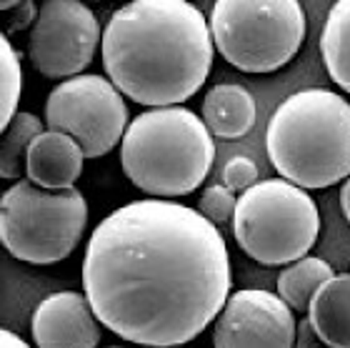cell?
<instances>
[{
  "instance_id": "obj_18",
  "label": "cell",
  "mask_w": 350,
  "mask_h": 348,
  "mask_svg": "<svg viewBox=\"0 0 350 348\" xmlns=\"http://www.w3.org/2000/svg\"><path fill=\"white\" fill-rule=\"evenodd\" d=\"M23 88V73H21V58L15 48L10 45L8 36H0V128L5 131L10 121L18 116V101H21Z\"/></svg>"
},
{
  "instance_id": "obj_7",
  "label": "cell",
  "mask_w": 350,
  "mask_h": 348,
  "mask_svg": "<svg viewBox=\"0 0 350 348\" xmlns=\"http://www.w3.org/2000/svg\"><path fill=\"white\" fill-rule=\"evenodd\" d=\"M215 51L243 73L288 66L306 40V10L298 0H218L211 8Z\"/></svg>"
},
{
  "instance_id": "obj_16",
  "label": "cell",
  "mask_w": 350,
  "mask_h": 348,
  "mask_svg": "<svg viewBox=\"0 0 350 348\" xmlns=\"http://www.w3.org/2000/svg\"><path fill=\"white\" fill-rule=\"evenodd\" d=\"M336 276V271L328 261H323L318 256H306L300 261L291 263L280 271L278 276V296L291 306L293 311H308L310 298L323 283Z\"/></svg>"
},
{
  "instance_id": "obj_17",
  "label": "cell",
  "mask_w": 350,
  "mask_h": 348,
  "mask_svg": "<svg viewBox=\"0 0 350 348\" xmlns=\"http://www.w3.org/2000/svg\"><path fill=\"white\" fill-rule=\"evenodd\" d=\"M40 133H45L43 121L28 110H18V116L3 131V140H0V175L3 178H18L25 171L28 148Z\"/></svg>"
},
{
  "instance_id": "obj_14",
  "label": "cell",
  "mask_w": 350,
  "mask_h": 348,
  "mask_svg": "<svg viewBox=\"0 0 350 348\" xmlns=\"http://www.w3.org/2000/svg\"><path fill=\"white\" fill-rule=\"evenodd\" d=\"M308 321L330 348H350V273H338L315 290Z\"/></svg>"
},
{
  "instance_id": "obj_8",
  "label": "cell",
  "mask_w": 350,
  "mask_h": 348,
  "mask_svg": "<svg viewBox=\"0 0 350 348\" xmlns=\"http://www.w3.org/2000/svg\"><path fill=\"white\" fill-rule=\"evenodd\" d=\"M45 125L78 140L85 158H100L123 140L131 123L123 93L108 78L83 73L48 93Z\"/></svg>"
},
{
  "instance_id": "obj_6",
  "label": "cell",
  "mask_w": 350,
  "mask_h": 348,
  "mask_svg": "<svg viewBox=\"0 0 350 348\" xmlns=\"http://www.w3.org/2000/svg\"><path fill=\"white\" fill-rule=\"evenodd\" d=\"M88 225V203L78 188L45 190L18 181L0 198V240L23 263L51 266L66 261Z\"/></svg>"
},
{
  "instance_id": "obj_25",
  "label": "cell",
  "mask_w": 350,
  "mask_h": 348,
  "mask_svg": "<svg viewBox=\"0 0 350 348\" xmlns=\"http://www.w3.org/2000/svg\"><path fill=\"white\" fill-rule=\"evenodd\" d=\"M110 348H120V346H110Z\"/></svg>"
},
{
  "instance_id": "obj_23",
  "label": "cell",
  "mask_w": 350,
  "mask_h": 348,
  "mask_svg": "<svg viewBox=\"0 0 350 348\" xmlns=\"http://www.w3.org/2000/svg\"><path fill=\"white\" fill-rule=\"evenodd\" d=\"M0 348H30V346L18 334H13L10 328H3L0 331Z\"/></svg>"
},
{
  "instance_id": "obj_24",
  "label": "cell",
  "mask_w": 350,
  "mask_h": 348,
  "mask_svg": "<svg viewBox=\"0 0 350 348\" xmlns=\"http://www.w3.org/2000/svg\"><path fill=\"white\" fill-rule=\"evenodd\" d=\"M340 210H343L345 221L350 223V178H345L343 188H340Z\"/></svg>"
},
{
  "instance_id": "obj_3",
  "label": "cell",
  "mask_w": 350,
  "mask_h": 348,
  "mask_svg": "<svg viewBox=\"0 0 350 348\" xmlns=\"http://www.w3.org/2000/svg\"><path fill=\"white\" fill-rule=\"evenodd\" d=\"M265 148L280 178L303 190L350 178V103L328 88L285 98L265 131Z\"/></svg>"
},
{
  "instance_id": "obj_5",
  "label": "cell",
  "mask_w": 350,
  "mask_h": 348,
  "mask_svg": "<svg viewBox=\"0 0 350 348\" xmlns=\"http://www.w3.org/2000/svg\"><path fill=\"white\" fill-rule=\"evenodd\" d=\"M321 233V213L310 193L285 178L258 181L241 193L233 236L243 253L262 266H291L310 253Z\"/></svg>"
},
{
  "instance_id": "obj_2",
  "label": "cell",
  "mask_w": 350,
  "mask_h": 348,
  "mask_svg": "<svg viewBox=\"0 0 350 348\" xmlns=\"http://www.w3.org/2000/svg\"><path fill=\"white\" fill-rule=\"evenodd\" d=\"M103 68L131 101L180 105L205 86L215 43L200 8L185 0H133L103 28Z\"/></svg>"
},
{
  "instance_id": "obj_1",
  "label": "cell",
  "mask_w": 350,
  "mask_h": 348,
  "mask_svg": "<svg viewBox=\"0 0 350 348\" xmlns=\"http://www.w3.org/2000/svg\"><path fill=\"white\" fill-rule=\"evenodd\" d=\"M233 288L223 233L198 208L140 198L103 218L83 256V290L110 334L178 348L218 319Z\"/></svg>"
},
{
  "instance_id": "obj_10",
  "label": "cell",
  "mask_w": 350,
  "mask_h": 348,
  "mask_svg": "<svg viewBox=\"0 0 350 348\" xmlns=\"http://www.w3.org/2000/svg\"><path fill=\"white\" fill-rule=\"evenodd\" d=\"M295 313L278 293L241 288L230 293L213 326L215 348H295Z\"/></svg>"
},
{
  "instance_id": "obj_19",
  "label": "cell",
  "mask_w": 350,
  "mask_h": 348,
  "mask_svg": "<svg viewBox=\"0 0 350 348\" xmlns=\"http://www.w3.org/2000/svg\"><path fill=\"white\" fill-rule=\"evenodd\" d=\"M235 206H238V198L226 186H211V188H205V193L198 201V210L215 225L228 223L235 216Z\"/></svg>"
},
{
  "instance_id": "obj_9",
  "label": "cell",
  "mask_w": 350,
  "mask_h": 348,
  "mask_svg": "<svg viewBox=\"0 0 350 348\" xmlns=\"http://www.w3.org/2000/svg\"><path fill=\"white\" fill-rule=\"evenodd\" d=\"M98 18L78 0H45L38 8L28 38V58L40 75L53 80L83 75L100 48Z\"/></svg>"
},
{
  "instance_id": "obj_11",
  "label": "cell",
  "mask_w": 350,
  "mask_h": 348,
  "mask_svg": "<svg viewBox=\"0 0 350 348\" xmlns=\"http://www.w3.org/2000/svg\"><path fill=\"white\" fill-rule=\"evenodd\" d=\"M30 334L36 348H98L100 321L88 303L85 293L58 290L36 306Z\"/></svg>"
},
{
  "instance_id": "obj_20",
  "label": "cell",
  "mask_w": 350,
  "mask_h": 348,
  "mask_svg": "<svg viewBox=\"0 0 350 348\" xmlns=\"http://www.w3.org/2000/svg\"><path fill=\"white\" fill-rule=\"evenodd\" d=\"M223 183L233 193H245L258 183V166L245 156H235L223 168Z\"/></svg>"
},
{
  "instance_id": "obj_12",
  "label": "cell",
  "mask_w": 350,
  "mask_h": 348,
  "mask_svg": "<svg viewBox=\"0 0 350 348\" xmlns=\"http://www.w3.org/2000/svg\"><path fill=\"white\" fill-rule=\"evenodd\" d=\"M85 153L68 133L45 131L28 148L25 175L45 190H70L83 173Z\"/></svg>"
},
{
  "instance_id": "obj_22",
  "label": "cell",
  "mask_w": 350,
  "mask_h": 348,
  "mask_svg": "<svg viewBox=\"0 0 350 348\" xmlns=\"http://www.w3.org/2000/svg\"><path fill=\"white\" fill-rule=\"evenodd\" d=\"M295 348H330V346L318 336V331H315L313 323L306 316L303 321H298V328H295Z\"/></svg>"
},
{
  "instance_id": "obj_4",
  "label": "cell",
  "mask_w": 350,
  "mask_h": 348,
  "mask_svg": "<svg viewBox=\"0 0 350 348\" xmlns=\"http://www.w3.org/2000/svg\"><path fill=\"white\" fill-rule=\"evenodd\" d=\"M215 143L190 108H150L131 121L120 140L125 178L150 198L190 196L211 173Z\"/></svg>"
},
{
  "instance_id": "obj_21",
  "label": "cell",
  "mask_w": 350,
  "mask_h": 348,
  "mask_svg": "<svg viewBox=\"0 0 350 348\" xmlns=\"http://www.w3.org/2000/svg\"><path fill=\"white\" fill-rule=\"evenodd\" d=\"M3 10L10 13V25L5 28V30H10V33L28 28L33 18L38 21L36 3H28V0H25V3H3ZM30 28H33V25H30Z\"/></svg>"
},
{
  "instance_id": "obj_13",
  "label": "cell",
  "mask_w": 350,
  "mask_h": 348,
  "mask_svg": "<svg viewBox=\"0 0 350 348\" xmlns=\"http://www.w3.org/2000/svg\"><path fill=\"white\" fill-rule=\"evenodd\" d=\"M258 118L256 98L238 83L213 86L203 98V123L211 136L223 140L243 138L253 131Z\"/></svg>"
},
{
  "instance_id": "obj_15",
  "label": "cell",
  "mask_w": 350,
  "mask_h": 348,
  "mask_svg": "<svg viewBox=\"0 0 350 348\" xmlns=\"http://www.w3.org/2000/svg\"><path fill=\"white\" fill-rule=\"evenodd\" d=\"M321 55L330 80L350 93V0H338L321 30Z\"/></svg>"
}]
</instances>
